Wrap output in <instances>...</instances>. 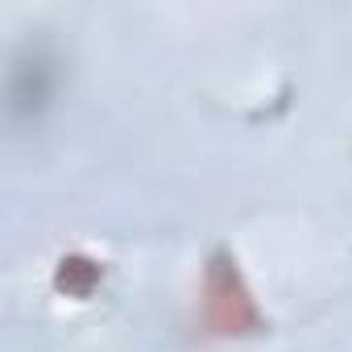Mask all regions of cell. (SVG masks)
<instances>
[{"label": "cell", "instance_id": "6da1fadb", "mask_svg": "<svg viewBox=\"0 0 352 352\" xmlns=\"http://www.w3.org/2000/svg\"><path fill=\"white\" fill-rule=\"evenodd\" d=\"M204 315H208V327L216 336H249L261 315L236 274V265L228 257H216L212 270H208V290H204Z\"/></svg>", "mask_w": 352, "mask_h": 352}, {"label": "cell", "instance_id": "7a4b0ae2", "mask_svg": "<svg viewBox=\"0 0 352 352\" xmlns=\"http://www.w3.org/2000/svg\"><path fill=\"white\" fill-rule=\"evenodd\" d=\"M79 278L96 282V278H100V270H96L91 261H83V257H71V261H63V270H58V286H63V290H71V294H87V286H83Z\"/></svg>", "mask_w": 352, "mask_h": 352}]
</instances>
